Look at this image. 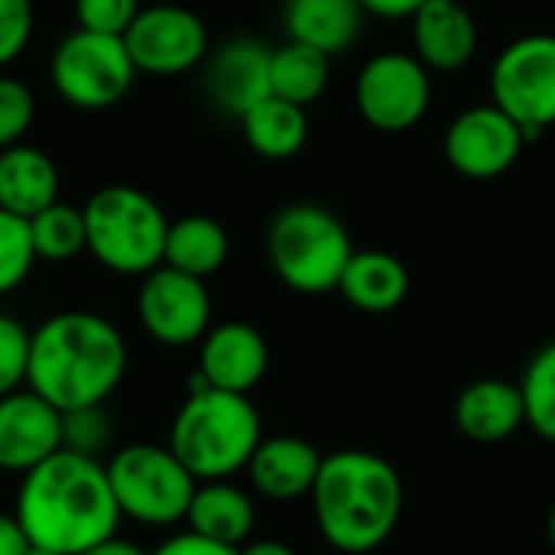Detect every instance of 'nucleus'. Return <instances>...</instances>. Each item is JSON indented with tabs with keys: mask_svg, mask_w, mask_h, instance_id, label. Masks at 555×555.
Segmentation results:
<instances>
[{
	"mask_svg": "<svg viewBox=\"0 0 555 555\" xmlns=\"http://www.w3.org/2000/svg\"><path fill=\"white\" fill-rule=\"evenodd\" d=\"M16 520L33 546L78 555L117 537L120 511L101 459L59 449L23 475Z\"/></svg>",
	"mask_w": 555,
	"mask_h": 555,
	"instance_id": "obj_1",
	"label": "nucleus"
},
{
	"mask_svg": "<svg viewBox=\"0 0 555 555\" xmlns=\"http://www.w3.org/2000/svg\"><path fill=\"white\" fill-rule=\"evenodd\" d=\"M127 374V345L94 312H59L29 332L26 387L59 413L101 406Z\"/></svg>",
	"mask_w": 555,
	"mask_h": 555,
	"instance_id": "obj_2",
	"label": "nucleus"
},
{
	"mask_svg": "<svg viewBox=\"0 0 555 555\" xmlns=\"http://www.w3.org/2000/svg\"><path fill=\"white\" fill-rule=\"evenodd\" d=\"M312 514L322 540L345 555L374 553L403 517V478L377 452L345 449L322 459L312 485Z\"/></svg>",
	"mask_w": 555,
	"mask_h": 555,
	"instance_id": "obj_3",
	"label": "nucleus"
},
{
	"mask_svg": "<svg viewBox=\"0 0 555 555\" xmlns=\"http://www.w3.org/2000/svg\"><path fill=\"white\" fill-rule=\"evenodd\" d=\"M263 439V423L247 393L208 387L198 374L169 426L172 455L195 481H228L247 468Z\"/></svg>",
	"mask_w": 555,
	"mask_h": 555,
	"instance_id": "obj_4",
	"label": "nucleus"
},
{
	"mask_svg": "<svg viewBox=\"0 0 555 555\" xmlns=\"http://www.w3.org/2000/svg\"><path fill=\"white\" fill-rule=\"evenodd\" d=\"M85 215V250L120 276H146L163 263L169 221L163 208L140 189L104 185L98 189Z\"/></svg>",
	"mask_w": 555,
	"mask_h": 555,
	"instance_id": "obj_5",
	"label": "nucleus"
},
{
	"mask_svg": "<svg viewBox=\"0 0 555 555\" xmlns=\"http://www.w3.org/2000/svg\"><path fill=\"white\" fill-rule=\"evenodd\" d=\"M267 254L273 273L302 296H322L338 289V280L354 254L348 228L322 205H286L270 231Z\"/></svg>",
	"mask_w": 555,
	"mask_h": 555,
	"instance_id": "obj_6",
	"label": "nucleus"
},
{
	"mask_svg": "<svg viewBox=\"0 0 555 555\" xmlns=\"http://www.w3.org/2000/svg\"><path fill=\"white\" fill-rule=\"evenodd\" d=\"M104 468L120 517H130L143 527H172L185 520L198 481L169 446H127L111 455Z\"/></svg>",
	"mask_w": 555,
	"mask_h": 555,
	"instance_id": "obj_7",
	"label": "nucleus"
},
{
	"mask_svg": "<svg viewBox=\"0 0 555 555\" xmlns=\"http://www.w3.org/2000/svg\"><path fill=\"white\" fill-rule=\"evenodd\" d=\"M491 104L537 140L555 124V33L507 42L491 65Z\"/></svg>",
	"mask_w": 555,
	"mask_h": 555,
	"instance_id": "obj_8",
	"label": "nucleus"
},
{
	"mask_svg": "<svg viewBox=\"0 0 555 555\" xmlns=\"http://www.w3.org/2000/svg\"><path fill=\"white\" fill-rule=\"evenodd\" d=\"M52 85L78 111L114 107L133 85L137 68L124 46V36H104L75 29L65 36L49 65Z\"/></svg>",
	"mask_w": 555,
	"mask_h": 555,
	"instance_id": "obj_9",
	"label": "nucleus"
},
{
	"mask_svg": "<svg viewBox=\"0 0 555 555\" xmlns=\"http://www.w3.org/2000/svg\"><path fill=\"white\" fill-rule=\"evenodd\" d=\"M354 104L374 130L406 133L426 117L433 104L429 68L413 52H400V49L377 52L358 72Z\"/></svg>",
	"mask_w": 555,
	"mask_h": 555,
	"instance_id": "obj_10",
	"label": "nucleus"
},
{
	"mask_svg": "<svg viewBox=\"0 0 555 555\" xmlns=\"http://www.w3.org/2000/svg\"><path fill=\"white\" fill-rule=\"evenodd\" d=\"M124 46L137 72L179 75L208 55V29L198 13L179 3L140 7L124 33Z\"/></svg>",
	"mask_w": 555,
	"mask_h": 555,
	"instance_id": "obj_11",
	"label": "nucleus"
},
{
	"mask_svg": "<svg viewBox=\"0 0 555 555\" xmlns=\"http://www.w3.org/2000/svg\"><path fill=\"white\" fill-rule=\"evenodd\" d=\"M137 312L150 338L166 348H182L205 338L211 325V296L205 280L159 263L143 276Z\"/></svg>",
	"mask_w": 555,
	"mask_h": 555,
	"instance_id": "obj_12",
	"label": "nucleus"
},
{
	"mask_svg": "<svg viewBox=\"0 0 555 555\" xmlns=\"http://www.w3.org/2000/svg\"><path fill=\"white\" fill-rule=\"evenodd\" d=\"M527 133L498 107L475 104L462 111L442 137L446 163L465 179H498L504 176L524 153Z\"/></svg>",
	"mask_w": 555,
	"mask_h": 555,
	"instance_id": "obj_13",
	"label": "nucleus"
},
{
	"mask_svg": "<svg viewBox=\"0 0 555 555\" xmlns=\"http://www.w3.org/2000/svg\"><path fill=\"white\" fill-rule=\"evenodd\" d=\"M62 449V413L29 387L0 397V472L26 475Z\"/></svg>",
	"mask_w": 555,
	"mask_h": 555,
	"instance_id": "obj_14",
	"label": "nucleus"
},
{
	"mask_svg": "<svg viewBox=\"0 0 555 555\" xmlns=\"http://www.w3.org/2000/svg\"><path fill=\"white\" fill-rule=\"evenodd\" d=\"M270 364L267 338L247 322H224L205 332L198 351V377L208 387L250 393Z\"/></svg>",
	"mask_w": 555,
	"mask_h": 555,
	"instance_id": "obj_15",
	"label": "nucleus"
},
{
	"mask_svg": "<svg viewBox=\"0 0 555 555\" xmlns=\"http://www.w3.org/2000/svg\"><path fill=\"white\" fill-rule=\"evenodd\" d=\"M270 59L273 49L257 39H231L211 52L205 88L218 111L244 117L254 104L270 98Z\"/></svg>",
	"mask_w": 555,
	"mask_h": 555,
	"instance_id": "obj_16",
	"label": "nucleus"
},
{
	"mask_svg": "<svg viewBox=\"0 0 555 555\" xmlns=\"http://www.w3.org/2000/svg\"><path fill=\"white\" fill-rule=\"evenodd\" d=\"M413 55L429 72H459L478 52V23L462 0H426L413 16Z\"/></svg>",
	"mask_w": 555,
	"mask_h": 555,
	"instance_id": "obj_17",
	"label": "nucleus"
},
{
	"mask_svg": "<svg viewBox=\"0 0 555 555\" xmlns=\"http://www.w3.org/2000/svg\"><path fill=\"white\" fill-rule=\"evenodd\" d=\"M322 459L325 455L299 436H273L260 439L244 472L250 475L257 494L270 501H296L312 491Z\"/></svg>",
	"mask_w": 555,
	"mask_h": 555,
	"instance_id": "obj_18",
	"label": "nucleus"
},
{
	"mask_svg": "<svg viewBox=\"0 0 555 555\" xmlns=\"http://www.w3.org/2000/svg\"><path fill=\"white\" fill-rule=\"evenodd\" d=\"M455 423L472 442H504L527 423L520 384L501 377H481L468 384L455 400Z\"/></svg>",
	"mask_w": 555,
	"mask_h": 555,
	"instance_id": "obj_19",
	"label": "nucleus"
},
{
	"mask_svg": "<svg viewBox=\"0 0 555 555\" xmlns=\"http://www.w3.org/2000/svg\"><path fill=\"white\" fill-rule=\"evenodd\" d=\"M185 524L192 533L221 543V546H234L241 550L257 524V507L250 501V494L231 481H198Z\"/></svg>",
	"mask_w": 555,
	"mask_h": 555,
	"instance_id": "obj_20",
	"label": "nucleus"
},
{
	"mask_svg": "<svg viewBox=\"0 0 555 555\" xmlns=\"http://www.w3.org/2000/svg\"><path fill=\"white\" fill-rule=\"evenodd\" d=\"M283 23L293 42L312 46L332 59L358 42L364 7L358 0H286Z\"/></svg>",
	"mask_w": 555,
	"mask_h": 555,
	"instance_id": "obj_21",
	"label": "nucleus"
},
{
	"mask_svg": "<svg viewBox=\"0 0 555 555\" xmlns=\"http://www.w3.org/2000/svg\"><path fill=\"white\" fill-rule=\"evenodd\" d=\"M338 293L354 309L384 315L410 296V270L387 250H354L338 280Z\"/></svg>",
	"mask_w": 555,
	"mask_h": 555,
	"instance_id": "obj_22",
	"label": "nucleus"
},
{
	"mask_svg": "<svg viewBox=\"0 0 555 555\" xmlns=\"http://www.w3.org/2000/svg\"><path fill=\"white\" fill-rule=\"evenodd\" d=\"M52 202H59V169L52 156L26 143L0 150V208L29 221Z\"/></svg>",
	"mask_w": 555,
	"mask_h": 555,
	"instance_id": "obj_23",
	"label": "nucleus"
},
{
	"mask_svg": "<svg viewBox=\"0 0 555 555\" xmlns=\"http://www.w3.org/2000/svg\"><path fill=\"white\" fill-rule=\"evenodd\" d=\"M228 250H231L228 231L215 218L185 215L179 221H169L163 263L179 273H189L195 280H208L211 273H218L224 267Z\"/></svg>",
	"mask_w": 555,
	"mask_h": 555,
	"instance_id": "obj_24",
	"label": "nucleus"
},
{
	"mask_svg": "<svg viewBox=\"0 0 555 555\" xmlns=\"http://www.w3.org/2000/svg\"><path fill=\"white\" fill-rule=\"evenodd\" d=\"M241 124H244V137H247L250 150L260 153L263 159H289L309 140L306 107H299L293 101H283L276 94L254 104L241 117Z\"/></svg>",
	"mask_w": 555,
	"mask_h": 555,
	"instance_id": "obj_25",
	"label": "nucleus"
},
{
	"mask_svg": "<svg viewBox=\"0 0 555 555\" xmlns=\"http://www.w3.org/2000/svg\"><path fill=\"white\" fill-rule=\"evenodd\" d=\"M328 55L302 46V42H286L280 49H273L270 59V91L283 101H293L299 107L312 104L322 98V91L328 88Z\"/></svg>",
	"mask_w": 555,
	"mask_h": 555,
	"instance_id": "obj_26",
	"label": "nucleus"
},
{
	"mask_svg": "<svg viewBox=\"0 0 555 555\" xmlns=\"http://www.w3.org/2000/svg\"><path fill=\"white\" fill-rule=\"evenodd\" d=\"M29 237L36 260H72L75 254L85 250V215L75 205L52 202L49 208L29 218Z\"/></svg>",
	"mask_w": 555,
	"mask_h": 555,
	"instance_id": "obj_27",
	"label": "nucleus"
},
{
	"mask_svg": "<svg viewBox=\"0 0 555 555\" xmlns=\"http://www.w3.org/2000/svg\"><path fill=\"white\" fill-rule=\"evenodd\" d=\"M520 393L533 433L546 442H555V338L530 358L520 380Z\"/></svg>",
	"mask_w": 555,
	"mask_h": 555,
	"instance_id": "obj_28",
	"label": "nucleus"
},
{
	"mask_svg": "<svg viewBox=\"0 0 555 555\" xmlns=\"http://www.w3.org/2000/svg\"><path fill=\"white\" fill-rule=\"evenodd\" d=\"M36 250L29 237V221L0 208V296L13 293L33 270Z\"/></svg>",
	"mask_w": 555,
	"mask_h": 555,
	"instance_id": "obj_29",
	"label": "nucleus"
},
{
	"mask_svg": "<svg viewBox=\"0 0 555 555\" xmlns=\"http://www.w3.org/2000/svg\"><path fill=\"white\" fill-rule=\"evenodd\" d=\"M107 442H111V416L104 413V403L62 413V449L88 459H101Z\"/></svg>",
	"mask_w": 555,
	"mask_h": 555,
	"instance_id": "obj_30",
	"label": "nucleus"
},
{
	"mask_svg": "<svg viewBox=\"0 0 555 555\" xmlns=\"http://www.w3.org/2000/svg\"><path fill=\"white\" fill-rule=\"evenodd\" d=\"M36 117L33 91L16 78H0V150L16 146Z\"/></svg>",
	"mask_w": 555,
	"mask_h": 555,
	"instance_id": "obj_31",
	"label": "nucleus"
},
{
	"mask_svg": "<svg viewBox=\"0 0 555 555\" xmlns=\"http://www.w3.org/2000/svg\"><path fill=\"white\" fill-rule=\"evenodd\" d=\"M26 364H29V332L13 315L0 312V397L26 384Z\"/></svg>",
	"mask_w": 555,
	"mask_h": 555,
	"instance_id": "obj_32",
	"label": "nucleus"
},
{
	"mask_svg": "<svg viewBox=\"0 0 555 555\" xmlns=\"http://www.w3.org/2000/svg\"><path fill=\"white\" fill-rule=\"evenodd\" d=\"M140 13V0H75L78 29L124 36L133 16Z\"/></svg>",
	"mask_w": 555,
	"mask_h": 555,
	"instance_id": "obj_33",
	"label": "nucleus"
},
{
	"mask_svg": "<svg viewBox=\"0 0 555 555\" xmlns=\"http://www.w3.org/2000/svg\"><path fill=\"white\" fill-rule=\"evenodd\" d=\"M33 36V3L0 0V65L13 62Z\"/></svg>",
	"mask_w": 555,
	"mask_h": 555,
	"instance_id": "obj_34",
	"label": "nucleus"
},
{
	"mask_svg": "<svg viewBox=\"0 0 555 555\" xmlns=\"http://www.w3.org/2000/svg\"><path fill=\"white\" fill-rule=\"evenodd\" d=\"M150 555H237L234 546H221V543H211L198 533H179V537H169L166 543H159Z\"/></svg>",
	"mask_w": 555,
	"mask_h": 555,
	"instance_id": "obj_35",
	"label": "nucleus"
},
{
	"mask_svg": "<svg viewBox=\"0 0 555 555\" xmlns=\"http://www.w3.org/2000/svg\"><path fill=\"white\" fill-rule=\"evenodd\" d=\"M29 537L20 527L16 514H0V555H26L29 553Z\"/></svg>",
	"mask_w": 555,
	"mask_h": 555,
	"instance_id": "obj_36",
	"label": "nucleus"
},
{
	"mask_svg": "<svg viewBox=\"0 0 555 555\" xmlns=\"http://www.w3.org/2000/svg\"><path fill=\"white\" fill-rule=\"evenodd\" d=\"M364 7V13L384 16V20H403L413 16L426 0H358Z\"/></svg>",
	"mask_w": 555,
	"mask_h": 555,
	"instance_id": "obj_37",
	"label": "nucleus"
},
{
	"mask_svg": "<svg viewBox=\"0 0 555 555\" xmlns=\"http://www.w3.org/2000/svg\"><path fill=\"white\" fill-rule=\"evenodd\" d=\"M78 555H150L143 553L137 543H130V540H120V537H111V540H104V543H98V546H91V550H85V553Z\"/></svg>",
	"mask_w": 555,
	"mask_h": 555,
	"instance_id": "obj_38",
	"label": "nucleus"
},
{
	"mask_svg": "<svg viewBox=\"0 0 555 555\" xmlns=\"http://www.w3.org/2000/svg\"><path fill=\"white\" fill-rule=\"evenodd\" d=\"M237 555H296V550L280 540H257V543H247L244 550H237Z\"/></svg>",
	"mask_w": 555,
	"mask_h": 555,
	"instance_id": "obj_39",
	"label": "nucleus"
},
{
	"mask_svg": "<svg viewBox=\"0 0 555 555\" xmlns=\"http://www.w3.org/2000/svg\"><path fill=\"white\" fill-rule=\"evenodd\" d=\"M546 537H550V543H553L555 550V504L553 511H550V520H546Z\"/></svg>",
	"mask_w": 555,
	"mask_h": 555,
	"instance_id": "obj_40",
	"label": "nucleus"
},
{
	"mask_svg": "<svg viewBox=\"0 0 555 555\" xmlns=\"http://www.w3.org/2000/svg\"><path fill=\"white\" fill-rule=\"evenodd\" d=\"M26 555H59V553H52V550H42V546H29V553Z\"/></svg>",
	"mask_w": 555,
	"mask_h": 555,
	"instance_id": "obj_41",
	"label": "nucleus"
}]
</instances>
